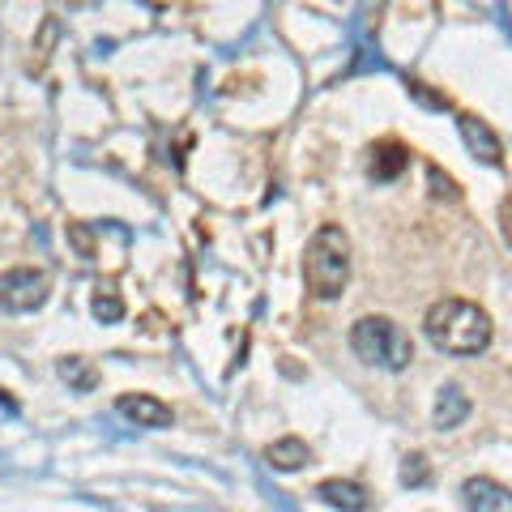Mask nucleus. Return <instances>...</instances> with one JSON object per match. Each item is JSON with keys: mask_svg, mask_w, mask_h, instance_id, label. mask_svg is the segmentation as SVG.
Returning a JSON list of instances; mask_svg holds the SVG:
<instances>
[{"mask_svg": "<svg viewBox=\"0 0 512 512\" xmlns=\"http://www.w3.org/2000/svg\"><path fill=\"white\" fill-rule=\"evenodd\" d=\"M423 333L440 355L470 359L491 346V316L470 299H436L423 316Z\"/></svg>", "mask_w": 512, "mask_h": 512, "instance_id": "f257e3e1", "label": "nucleus"}, {"mask_svg": "<svg viewBox=\"0 0 512 512\" xmlns=\"http://www.w3.org/2000/svg\"><path fill=\"white\" fill-rule=\"evenodd\" d=\"M303 278H308V291L316 299H338L350 282V239L342 227L325 222L312 239L308 252H303Z\"/></svg>", "mask_w": 512, "mask_h": 512, "instance_id": "f03ea898", "label": "nucleus"}, {"mask_svg": "<svg viewBox=\"0 0 512 512\" xmlns=\"http://www.w3.org/2000/svg\"><path fill=\"white\" fill-rule=\"evenodd\" d=\"M350 346H355V355L372 367H384V372H406L410 359H414V342L410 333L397 325L389 316H363L355 320V329H350Z\"/></svg>", "mask_w": 512, "mask_h": 512, "instance_id": "7ed1b4c3", "label": "nucleus"}, {"mask_svg": "<svg viewBox=\"0 0 512 512\" xmlns=\"http://www.w3.org/2000/svg\"><path fill=\"white\" fill-rule=\"evenodd\" d=\"M47 291H52V282L43 269H9V274H0V312H35L47 303Z\"/></svg>", "mask_w": 512, "mask_h": 512, "instance_id": "20e7f679", "label": "nucleus"}, {"mask_svg": "<svg viewBox=\"0 0 512 512\" xmlns=\"http://www.w3.org/2000/svg\"><path fill=\"white\" fill-rule=\"evenodd\" d=\"M116 410L124 414L128 423H137V427H154V431H163V427H171V406H163L158 397H150V393H124L120 402H116Z\"/></svg>", "mask_w": 512, "mask_h": 512, "instance_id": "39448f33", "label": "nucleus"}, {"mask_svg": "<svg viewBox=\"0 0 512 512\" xmlns=\"http://www.w3.org/2000/svg\"><path fill=\"white\" fill-rule=\"evenodd\" d=\"M461 495H466V508L470 512H512V491L500 487L495 478H466V487H461Z\"/></svg>", "mask_w": 512, "mask_h": 512, "instance_id": "423d86ee", "label": "nucleus"}, {"mask_svg": "<svg viewBox=\"0 0 512 512\" xmlns=\"http://www.w3.org/2000/svg\"><path fill=\"white\" fill-rule=\"evenodd\" d=\"M457 128H461V137H466V146L474 158H483L487 167H495L504 158V146H500V137L491 133V128L478 120V116H457Z\"/></svg>", "mask_w": 512, "mask_h": 512, "instance_id": "0eeeda50", "label": "nucleus"}, {"mask_svg": "<svg viewBox=\"0 0 512 512\" xmlns=\"http://www.w3.org/2000/svg\"><path fill=\"white\" fill-rule=\"evenodd\" d=\"M316 495L329 508H342V512H363L367 504H372V495H367L359 483H350V478H325V483L316 487Z\"/></svg>", "mask_w": 512, "mask_h": 512, "instance_id": "6e6552de", "label": "nucleus"}, {"mask_svg": "<svg viewBox=\"0 0 512 512\" xmlns=\"http://www.w3.org/2000/svg\"><path fill=\"white\" fill-rule=\"evenodd\" d=\"M410 167V150L406 146H397V141H380V146H372V180H380V184H389V180H397Z\"/></svg>", "mask_w": 512, "mask_h": 512, "instance_id": "1a4fd4ad", "label": "nucleus"}, {"mask_svg": "<svg viewBox=\"0 0 512 512\" xmlns=\"http://www.w3.org/2000/svg\"><path fill=\"white\" fill-rule=\"evenodd\" d=\"M466 414H470V397L461 384H444L440 397H436V427L440 431H453L466 423Z\"/></svg>", "mask_w": 512, "mask_h": 512, "instance_id": "9d476101", "label": "nucleus"}, {"mask_svg": "<svg viewBox=\"0 0 512 512\" xmlns=\"http://www.w3.org/2000/svg\"><path fill=\"white\" fill-rule=\"evenodd\" d=\"M265 461L274 470H282V474H295V470H303L312 461V453H308V444L303 440H295V436H286V440H274L265 448Z\"/></svg>", "mask_w": 512, "mask_h": 512, "instance_id": "9b49d317", "label": "nucleus"}, {"mask_svg": "<svg viewBox=\"0 0 512 512\" xmlns=\"http://www.w3.org/2000/svg\"><path fill=\"white\" fill-rule=\"evenodd\" d=\"M56 372H60V380L69 384L73 393H94V384H99V372H94V363H90V359H77V355H73V359H60Z\"/></svg>", "mask_w": 512, "mask_h": 512, "instance_id": "f8f14e48", "label": "nucleus"}, {"mask_svg": "<svg viewBox=\"0 0 512 512\" xmlns=\"http://www.w3.org/2000/svg\"><path fill=\"white\" fill-rule=\"evenodd\" d=\"M94 320H103V325H116V320H124V299L111 291V286H99V291H94Z\"/></svg>", "mask_w": 512, "mask_h": 512, "instance_id": "ddd939ff", "label": "nucleus"}, {"mask_svg": "<svg viewBox=\"0 0 512 512\" xmlns=\"http://www.w3.org/2000/svg\"><path fill=\"white\" fill-rule=\"evenodd\" d=\"M427 478H431V470H427V457H406V466H402V483L406 487H427Z\"/></svg>", "mask_w": 512, "mask_h": 512, "instance_id": "4468645a", "label": "nucleus"}, {"mask_svg": "<svg viewBox=\"0 0 512 512\" xmlns=\"http://www.w3.org/2000/svg\"><path fill=\"white\" fill-rule=\"evenodd\" d=\"M427 180H431V192H436V197H448V201L457 197L453 180H448V175H440V167H431V171H427Z\"/></svg>", "mask_w": 512, "mask_h": 512, "instance_id": "2eb2a0df", "label": "nucleus"}, {"mask_svg": "<svg viewBox=\"0 0 512 512\" xmlns=\"http://www.w3.org/2000/svg\"><path fill=\"white\" fill-rule=\"evenodd\" d=\"M504 239H508V248H512V205H504Z\"/></svg>", "mask_w": 512, "mask_h": 512, "instance_id": "dca6fc26", "label": "nucleus"}]
</instances>
